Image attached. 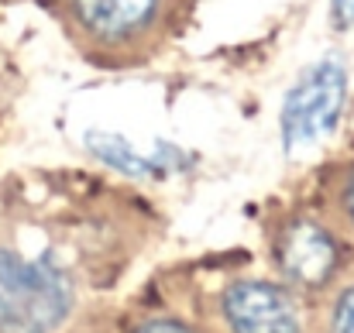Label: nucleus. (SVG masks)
<instances>
[{"mask_svg":"<svg viewBox=\"0 0 354 333\" xmlns=\"http://www.w3.org/2000/svg\"><path fill=\"white\" fill-rule=\"evenodd\" d=\"M69 310L73 285L52 261L0 251V333H52Z\"/></svg>","mask_w":354,"mask_h":333,"instance_id":"f257e3e1","label":"nucleus"},{"mask_svg":"<svg viewBox=\"0 0 354 333\" xmlns=\"http://www.w3.org/2000/svg\"><path fill=\"white\" fill-rule=\"evenodd\" d=\"M224 320L231 333H299V310L275 282H234L224 292Z\"/></svg>","mask_w":354,"mask_h":333,"instance_id":"7ed1b4c3","label":"nucleus"},{"mask_svg":"<svg viewBox=\"0 0 354 333\" xmlns=\"http://www.w3.org/2000/svg\"><path fill=\"white\" fill-rule=\"evenodd\" d=\"M155 10V0H76V14L86 31L100 38H124L138 31Z\"/></svg>","mask_w":354,"mask_h":333,"instance_id":"39448f33","label":"nucleus"},{"mask_svg":"<svg viewBox=\"0 0 354 333\" xmlns=\"http://www.w3.org/2000/svg\"><path fill=\"white\" fill-rule=\"evenodd\" d=\"M348 97V69L337 59H324L310 66L282 104V141L289 151L320 141L341 117Z\"/></svg>","mask_w":354,"mask_h":333,"instance_id":"f03ea898","label":"nucleus"},{"mask_svg":"<svg viewBox=\"0 0 354 333\" xmlns=\"http://www.w3.org/2000/svg\"><path fill=\"white\" fill-rule=\"evenodd\" d=\"M334 24L351 28L354 24V0H334Z\"/></svg>","mask_w":354,"mask_h":333,"instance_id":"1a4fd4ad","label":"nucleus"},{"mask_svg":"<svg viewBox=\"0 0 354 333\" xmlns=\"http://www.w3.org/2000/svg\"><path fill=\"white\" fill-rule=\"evenodd\" d=\"M344 203H348V213L354 217V175H351V182H348V193H344Z\"/></svg>","mask_w":354,"mask_h":333,"instance_id":"9d476101","label":"nucleus"},{"mask_svg":"<svg viewBox=\"0 0 354 333\" xmlns=\"http://www.w3.org/2000/svg\"><path fill=\"white\" fill-rule=\"evenodd\" d=\"M90 148L104 162H111L114 169L131 172V175H155V172H162V169L172 165V162H162V158L172 155V148H165V144H158V151L155 148L141 151L138 144H131L124 137H114V134H90Z\"/></svg>","mask_w":354,"mask_h":333,"instance_id":"423d86ee","label":"nucleus"},{"mask_svg":"<svg viewBox=\"0 0 354 333\" xmlns=\"http://www.w3.org/2000/svg\"><path fill=\"white\" fill-rule=\"evenodd\" d=\"M330 333H354V289H348L337 299L334 320H330Z\"/></svg>","mask_w":354,"mask_h":333,"instance_id":"0eeeda50","label":"nucleus"},{"mask_svg":"<svg viewBox=\"0 0 354 333\" xmlns=\"http://www.w3.org/2000/svg\"><path fill=\"white\" fill-rule=\"evenodd\" d=\"M134 333H193L186 323H176V320H155V323H145Z\"/></svg>","mask_w":354,"mask_h":333,"instance_id":"6e6552de","label":"nucleus"},{"mask_svg":"<svg viewBox=\"0 0 354 333\" xmlns=\"http://www.w3.org/2000/svg\"><path fill=\"white\" fill-rule=\"evenodd\" d=\"M275 258H279V268L292 282L317 289L337 268V244L327 234V227L299 217V220H289L282 227L279 244H275Z\"/></svg>","mask_w":354,"mask_h":333,"instance_id":"20e7f679","label":"nucleus"}]
</instances>
